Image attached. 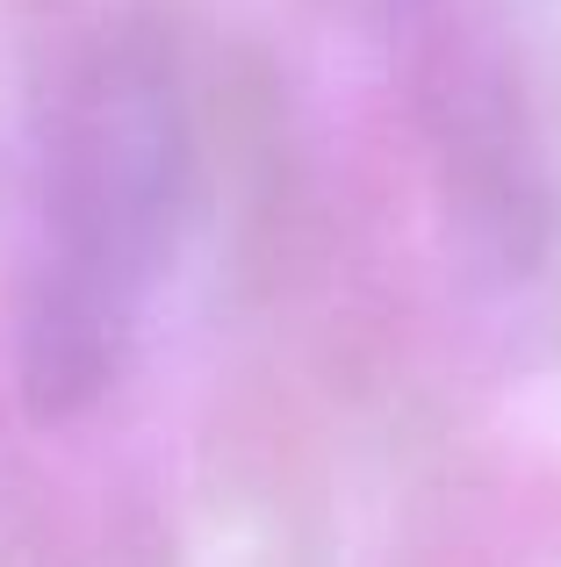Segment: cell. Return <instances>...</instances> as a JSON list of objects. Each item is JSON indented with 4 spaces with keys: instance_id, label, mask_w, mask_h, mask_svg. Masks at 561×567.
<instances>
[{
    "instance_id": "obj_1",
    "label": "cell",
    "mask_w": 561,
    "mask_h": 567,
    "mask_svg": "<svg viewBox=\"0 0 561 567\" xmlns=\"http://www.w3.org/2000/svg\"><path fill=\"white\" fill-rule=\"evenodd\" d=\"M187 94L152 37L94 43L65 86L22 295V395L72 416L109 395L144 331L187 202Z\"/></svg>"
}]
</instances>
